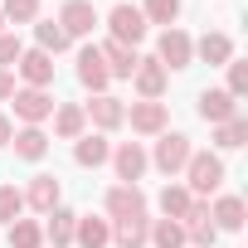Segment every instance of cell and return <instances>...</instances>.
Masks as SVG:
<instances>
[{
    "label": "cell",
    "mask_w": 248,
    "mask_h": 248,
    "mask_svg": "<svg viewBox=\"0 0 248 248\" xmlns=\"http://www.w3.org/2000/svg\"><path fill=\"white\" fill-rule=\"evenodd\" d=\"M146 243H151V248H185V224H175V219H151Z\"/></svg>",
    "instance_id": "cb8c5ba5"
},
{
    "label": "cell",
    "mask_w": 248,
    "mask_h": 248,
    "mask_svg": "<svg viewBox=\"0 0 248 248\" xmlns=\"http://www.w3.org/2000/svg\"><path fill=\"white\" fill-rule=\"evenodd\" d=\"M97 54H102V63H107L112 78H132L137 73V49H127V44L107 39V44H97Z\"/></svg>",
    "instance_id": "e0dca14e"
},
{
    "label": "cell",
    "mask_w": 248,
    "mask_h": 248,
    "mask_svg": "<svg viewBox=\"0 0 248 248\" xmlns=\"http://www.w3.org/2000/svg\"><path fill=\"white\" fill-rule=\"evenodd\" d=\"M127 122H132V132H141V137H161L166 132V102H132L127 107Z\"/></svg>",
    "instance_id": "8fae6325"
},
{
    "label": "cell",
    "mask_w": 248,
    "mask_h": 248,
    "mask_svg": "<svg viewBox=\"0 0 248 248\" xmlns=\"http://www.w3.org/2000/svg\"><path fill=\"white\" fill-rule=\"evenodd\" d=\"M0 34H5V15H0Z\"/></svg>",
    "instance_id": "8d00e7d4"
},
{
    "label": "cell",
    "mask_w": 248,
    "mask_h": 248,
    "mask_svg": "<svg viewBox=\"0 0 248 248\" xmlns=\"http://www.w3.org/2000/svg\"><path fill=\"white\" fill-rule=\"evenodd\" d=\"M200 117L214 122V127H219V122H233L238 117V97H229L224 88H204L200 93Z\"/></svg>",
    "instance_id": "4fadbf2b"
},
{
    "label": "cell",
    "mask_w": 248,
    "mask_h": 248,
    "mask_svg": "<svg viewBox=\"0 0 248 248\" xmlns=\"http://www.w3.org/2000/svg\"><path fill=\"white\" fill-rule=\"evenodd\" d=\"M83 117L93 122L97 132H117L122 122H127V107H122V97H112V93H93V102L83 107Z\"/></svg>",
    "instance_id": "8992f818"
},
{
    "label": "cell",
    "mask_w": 248,
    "mask_h": 248,
    "mask_svg": "<svg viewBox=\"0 0 248 248\" xmlns=\"http://www.w3.org/2000/svg\"><path fill=\"white\" fill-rule=\"evenodd\" d=\"M20 54H25V44H20L15 34H0V68H15Z\"/></svg>",
    "instance_id": "836d02e7"
},
{
    "label": "cell",
    "mask_w": 248,
    "mask_h": 248,
    "mask_svg": "<svg viewBox=\"0 0 248 248\" xmlns=\"http://www.w3.org/2000/svg\"><path fill=\"white\" fill-rule=\"evenodd\" d=\"M190 137L185 132H166L161 141H156V151H151V166L161 170V175H180L185 170V161H190Z\"/></svg>",
    "instance_id": "7a4b0ae2"
},
{
    "label": "cell",
    "mask_w": 248,
    "mask_h": 248,
    "mask_svg": "<svg viewBox=\"0 0 248 248\" xmlns=\"http://www.w3.org/2000/svg\"><path fill=\"white\" fill-rule=\"evenodd\" d=\"M107 161H112V170H117V180H122V185H137V180L146 175V166H151V156L141 151V141H122Z\"/></svg>",
    "instance_id": "277c9868"
},
{
    "label": "cell",
    "mask_w": 248,
    "mask_h": 248,
    "mask_svg": "<svg viewBox=\"0 0 248 248\" xmlns=\"http://www.w3.org/2000/svg\"><path fill=\"white\" fill-rule=\"evenodd\" d=\"M54 132H59L63 141H78V137L88 132V117H83V107H78V102H63V107H54Z\"/></svg>",
    "instance_id": "44dd1931"
},
{
    "label": "cell",
    "mask_w": 248,
    "mask_h": 248,
    "mask_svg": "<svg viewBox=\"0 0 248 248\" xmlns=\"http://www.w3.org/2000/svg\"><path fill=\"white\" fill-rule=\"evenodd\" d=\"M195 54H200L204 63H229V59H233V39H229V34H204V39L195 44Z\"/></svg>",
    "instance_id": "4316f807"
},
{
    "label": "cell",
    "mask_w": 248,
    "mask_h": 248,
    "mask_svg": "<svg viewBox=\"0 0 248 248\" xmlns=\"http://www.w3.org/2000/svg\"><path fill=\"white\" fill-rule=\"evenodd\" d=\"M10 97H15V73L0 68V102H10Z\"/></svg>",
    "instance_id": "e575fe53"
},
{
    "label": "cell",
    "mask_w": 248,
    "mask_h": 248,
    "mask_svg": "<svg viewBox=\"0 0 248 248\" xmlns=\"http://www.w3.org/2000/svg\"><path fill=\"white\" fill-rule=\"evenodd\" d=\"M10 248H44V224L15 219V224H10Z\"/></svg>",
    "instance_id": "f1b7e54d"
},
{
    "label": "cell",
    "mask_w": 248,
    "mask_h": 248,
    "mask_svg": "<svg viewBox=\"0 0 248 248\" xmlns=\"http://www.w3.org/2000/svg\"><path fill=\"white\" fill-rule=\"evenodd\" d=\"M10 137H15V122H10L5 112H0V146H10Z\"/></svg>",
    "instance_id": "d590c367"
},
{
    "label": "cell",
    "mask_w": 248,
    "mask_h": 248,
    "mask_svg": "<svg viewBox=\"0 0 248 248\" xmlns=\"http://www.w3.org/2000/svg\"><path fill=\"white\" fill-rule=\"evenodd\" d=\"M224 185V161L214 156V151H190V161H185V190L195 195V200H204V195H214Z\"/></svg>",
    "instance_id": "6da1fadb"
},
{
    "label": "cell",
    "mask_w": 248,
    "mask_h": 248,
    "mask_svg": "<svg viewBox=\"0 0 248 248\" xmlns=\"http://www.w3.org/2000/svg\"><path fill=\"white\" fill-rule=\"evenodd\" d=\"M20 209H25V195H20L15 185H0V224H15Z\"/></svg>",
    "instance_id": "1f68e13d"
},
{
    "label": "cell",
    "mask_w": 248,
    "mask_h": 248,
    "mask_svg": "<svg viewBox=\"0 0 248 248\" xmlns=\"http://www.w3.org/2000/svg\"><path fill=\"white\" fill-rule=\"evenodd\" d=\"M146 233H151V219H146V214H137V219H117L112 243H117V248H146Z\"/></svg>",
    "instance_id": "7402d4cb"
},
{
    "label": "cell",
    "mask_w": 248,
    "mask_h": 248,
    "mask_svg": "<svg viewBox=\"0 0 248 248\" xmlns=\"http://www.w3.org/2000/svg\"><path fill=\"white\" fill-rule=\"evenodd\" d=\"M107 30H112V39H117V44L137 49V39L146 34V20H141V10H137V5H112V15H107Z\"/></svg>",
    "instance_id": "52a82bcc"
},
{
    "label": "cell",
    "mask_w": 248,
    "mask_h": 248,
    "mask_svg": "<svg viewBox=\"0 0 248 248\" xmlns=\"http://www.w3.org/2000/svg\"><path fill=\"white\" fill-rule=\"evenodd\" d=\"M15 117L25 122V127H39L44 117H54V97H49V88H15Z\"/></svg>",
    "instance_id": "3957f363"
},
{
    "label": "cell",
    "mask_w": 248,
    "mask_h": 248,
    "mask_svg": "<svg viewBox=\"0 0 248 248\" xmlns=\"http://www.w3.org/2000/svg\"><path fill=\"white\" fill-rule=\"evenodd\" d=\"M156 59H161L166 73H170V68H190V59H195V39H190L185 30H166L161 44H156Z\"/></svg>",
    "instance_id": "5b68a950"
},
{
    "label": "cell",
    "mask_w": 248,
    "mask_h": 248,
    "mask_svg": "<svg viewBox=\"0 0 248 248\" xmlns=\"http://www.w3.org/2000/svg\"><path fill=\"white\" fill-rule=\"evenodd\" d=\"M224 68H229V88H224V93H229V97H243V93H248V63H243V59H229Z\"/></svg>",
    "instance_id": "d6a6232c"
},
{
    "label": "cell",
    "mask_w": 248,
    "mask_h": 248,
    "mask_svg": "<svg viewBox=\"0 0 248 248\" xmlns=\"http://www.w3.org/2000/svg\"><path fill=\"white\" fill-rule=\"evenodd\" d=\"M73 224H78V214L73 209H49V224H44V243H54V248H68L73 243Z\"/></svg>",
    "instance_id": "ffe728a7"
},
{
    "label": "cell",
    "mask_w": 248,
    "mask_h": 248,
    "mask_svg": "<svg viewBox=\"0 0 248 248\" xmlns=\"http://www.w3.org/2000/svg\"><path fill=\"white\" fill-rule=\"evenodd\" d=\"M59 25L68 39H83L97 30V10H93V0H63V10H59Z\"/></svg>",
    "instance_id": "ba28073f"
},
{
    "label": "cell",
    "mask_w": 248,
    "mask_h": 248,
    "mask_svg": "<svg viewBox=\"0 0 248 248\" xmlns=\"http://www.w3.org/2000/svg\"><path fill=\"white\" fill-rule=\"evenodd\" d=\"M0 15H5V25H30L39 15V0H0Z\"/></svg>",
    "instance_id": "4dcf8cb0"
},
{
    "label": "cell",
    "mask_w": 248,
    "mask_h": 248,
    "mask_svg": "<svg viewBox=\"0 0 248 248\" xmlns=\"http://www.w3.org/2000/svg\"><path fill=\"white\" fill-rule=\"evenodd\" d=\"M15 68H20L25 88H49V83H54V59H49L44 49H25Z\"/></svg>",
    "instance_id": "7c38bea8"
},
{
    "label": "cell",
    "mask_w": 248,
    "mask_h": 248,
    "mask_svg": "<svg viewBox=\"0 0 248 248\" xmlns=\"http://www.w3.org/2000/svg\"><path fill=\"white\" fill-rule=\"evenodd\" d=\"M10 141H15V156H20V161H39V156L49 151V137H44L39 127H20Z\"/></svg>",
    "instance_id": "603a6c76"
},
{
    "label": "cell",
    "mask_w": 248,
    "mask_h": 248,
    "mask_svg": "<svg viewBox=\"0 0 248 248\" xmlns=\"http://www.w3.org/2000/svg\"><path fill=\"white\" fill-rule=\"evenodd\" d=\"M243 214H248V209H243V200H238V195H219V200H214V209H209V219H214V229H229V233L248 224Z\"/></svg>",
    "instance_id": "d6986e66"
},
{
    "label": "cell",
    "mask_w": 248,
    "mask_h": 248,
    "mask_svg": "<svg viewBox=\"0 0 248 248\" xmlns=\"http://www.w3.org/2000/svg\"><path fill=\"white\" fill-rule=\"evenodd\" d=\"M137 214H146V195L137 185H112L107 190V219L112 224L117 219H137Z\"/></svg>",
    "instance_id": "9c48e42d"
},
{
    "label": "cell",
    "mask_w": 248,
    "mask_h": 248,
    "mask_svg": "<svg viewBox=\"0 0 248 248\" xmlns=\"http://www.w3.org/2000/svg\"><path fill=\"white\" fill-rule=\"evenodd\" d=\"M59 195H63V190H59V180H54V175H34V180H30V190H25V204H30V209H39V214H49V209H59Z\"/></svg>",
    "instance_id": "ac0fdd59"
},
{
    "label": "cell",
    "mask_w": 248,
    "mask_h": 248,
    "mask_svg": "<svg viewBox=\"0 0 248 248\" xmlns=\"http://www.w3.org/2000/svg\"><path fill=\"white\" fill-rule=\"evenodd\" d=\"M73 243H78V248H107V243H112V219L78 214V224H73Z\"/></svg>",
    "instance_id": "2e32d148"
},
{
    "label": "cell",
    "mask_w": 248,
    "mask_h": 248,
    "mask_svg": "<svg viewBox=\"0 0 248 248\" xmlns=\"http://www.w3.org/2000/svg\"><path fill=\"white\" fill-rule=\"evenodd\" d=\"M78 83H83V88H93V93H107V83H112V73H107V63H102V54H97V44L78 54Z\"/></svg>",
    "instance_id": "5bb4252c"
},
{
    "label": "cell",
    "mask_w": 248,
    "mask_h": 248,
    "mask_svg": "<svg viewBox=\"0 0 248 248\" xmlns=\"http://www.w3.org/2000/svg\"><path fill=\"white\" fill-rule=\"evenodd\" d=\"M243 141H248V122H243V117L219 122V127H214V146H219V151H233V146H243Z\"/></svg>",
    "instance_id": "f546056e"
},
{
    "label": "cell",
    "mask_w": 248,
    "mask_h": 248,
    "mask_svg": "<svg viewBox=\"0 0 248 248\" xmlns=\"http://www.w3.org/2000/svg\"><path fill=\"white\" fill-rule=\"evenodd\" d=\"M190 204H195V195H190L185 185H166V190H161V214H166V219L180 224V219L190 214Z\"/></svg>",
    "instance_id": "d4e9b609"
},
{
    "label": "cell",
    "mask_w": 248,
    "mask_h": 248,
    "mask_svg": "<svg viewBox=\"0 0 248 248\" xmlns=\"http://www.w3.org/2000/svg\"><path fill=\"white\" fill-rule=\"evenodd\" d=\"M34 39H39V49H44L49 59H54V54H63V49L73 44V39L63 34V25H59V20H44V25H34Z\"/></svg>",
    "instance_id": "484cf974"
},
{
    "label": "cell",
    "mask_w": 248,
    "mask_h": 248,
    "mask_svg": "<svg viewBox=\"0 0 248 248\" xmlns=\"http://www.w3.org/2000/svg\"><path fill=\"white\" fill-rule=\"evenodd\" d=\"M107 156H112V141H107L102 132H83V137H78V146H73V161H78V166H88V170L107 166Z\"/></svg>",
    "instance_id": "9a60e30c"
},
{
    "label": "cell",
    "mask_w": 248,
    "mask_h": 248,
    "mask_svg": "<svg viewBox=\"0 0 248 248\" xmlns=\"http://www.w3.org/2000/svg\"><path fill=\"white\" fill-rule=\"evenodd\" d=\"M166 68H161V59H137V73H132V88L146 97V102H161V93H166Z\"/></svg>",
    "instance_id": "30bf717a"
},
{
    "label": "cell",
    "mask_w": 248,
    "mask_h": 248,
    "mask_svg": "<svg viewBox=\"0 0 248 248\" xmlns=\"http://www.w3.org/2000/svg\"><path fill=\"white\" fill-rule=\"evenodd\" d=\"M141 20H146V25L175 30V20H180V0H146V5H141Z\"/></svg>",
    "instance_id": "83f0119b"
}]
</instances>
